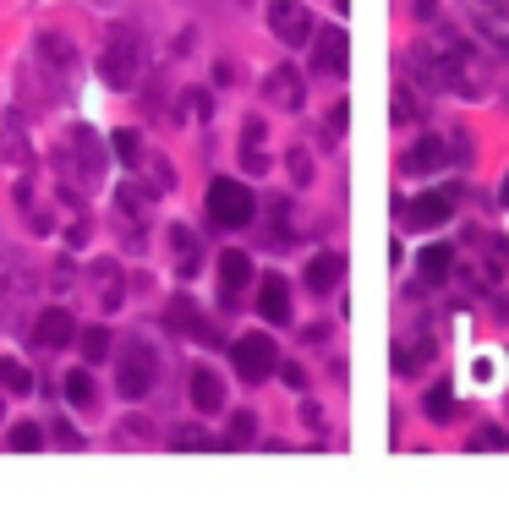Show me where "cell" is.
Returning <instances> with one entry per match:
<instances>
[{
	"label": "cell",
	"instance_id": "4dcf8cb0",
	"mask_svg": "<svg viewBox=\"0 0 509 514\" xmlns=\"http://www.w3.org/2000/svg\"><path fill=\"white\" fill-rule=\"evenodd\" d=\"M395 121H400V126H411V121H416V93H411L406 83L395 88Z\"/></svg>",
	"mask_w": 509,
	"mask_h": 514
},
{
	"label": "cell",
	"instance_id": "7402d4cb",
	"mask_svg": "<svg viewBox=\"0 0 509 514\" xmlns=\"http://www.w3.org/2000/svg\"><path fill=\"white\" fill-rule=\"evenodd\" d=\"M422 411H427V422H449V416H455V389H449V383H433Z\"/></svg>",
	"mask_w": 509,
	"mask_h": 514
},
{
	"label": "cell",
	"instance_id": "5b68a950",
	"mask_svg": "<svg viewBox=\"0 0 509 514\" xmlns=\"http://www.w3.org/2000/svg\"><path fill=\"white\" fill-rule=\"evenodd\" d=\"M230 356H236V372L247 383H263L274 372V361H280V350H274L269 334H241V340L230 345Z\"/></svg>",
	"mask_w": 509,
	"mask_h": 514
},
{
	"label": "cell",
	"instance_id": "44dd1931",
	"mask_svg": "<svg viewBox=\"0 0 509 514\" xmlns=\"http://www.w3.org/2000/svg\"><path fill=\"white\" fill-rule=\"evenodd\" d=\"M170 329H176V334H192V340H208V329L198 323V307H192L187 296L170 301Z\"/></svg>",
	"mask_w": 509,
	"mask_h": 514
},
{
	"label": "cell",
	"instance_id": "484cf974",
	"mask_svg": "<svg viewBox=\"0 0 509 514\" xmlns=\"http://www.w3.org/2000/svg\"><path fill=\"white\" fill-rule=\"evenodd\" d=\"M66 400H72V405H94V378H88L83 367L66 372Z\"/></svg>",
	"mask_w": 509,
	"mask_h": 514
},
{
	"label": "cell",
	"instance_id": "74e56055",
	"mask_svg": "<svg viewBox=\"0 0 509 514\" xmlns=\"http://www.w3.org/2000/svg\"><path fill=\"white\" fill-rule=\"evenodd\" d=\"M334 6H340V11H345V6H351V0H334Z\"/></svg>",
	"mask_w": 509,
	"mask_h": 514
},
{
	"label": "cell",
	"instance_id": "8fae6325",
	"mask_svg": "<svg viewBox=\"0 0 509 514\" xmlns=\"http://www.w3.org/2000/svg\"><path fill=\"white\" fill-rule=\"evenodd\" d=\"M455 143H460V137H422V143H416V148H406V159H400V165H406V175L438 170V165H444L449 154H455Z\"/></svg>",
	"mask_w": 509,
	"mask_h": 514
},
{
	"label": "cell",
	"instance_id": "2e32d148",
	"mask_svg": "<svg viewBox=\"0 0 509 514\" xmlns=\"http://www.w3.org/2000/svg\"><path fill=\"white\" fill-rule=\"evenodd\" d=\"M66 148L77 154V165H83L88 181H99V170H104V148H99V137L88 132V126H77V132L66 137Z\"/></svg>",
	"mask_w": 509,
	"mask_h": 514
},
{
	"label": "cell",
	"instance_id": "f1b7e54d",
	"mask_svg": "<svg viewBox=\"0 0 509 514\" xmlns=\"http://www.w3.org/2000/svg\"><path fill=\"white\" fill-rule=\"evenodd\" d=\"M176 449H219V443L208 438V427H176Z\"/></svg>",
	"mask_w": 509,
	"mask_h": 514
},
{
	"label": "cell",
	"instance_id": "ac0fdd59",
	"mask_svg": "<svg viewBox=\"0 0 509 514\" xmlns=\"http://www.w3.org/2000/svg\"><path fill=\"white\" fill-rule=\"evenodd\" d=\"M241 165H247L252 175L269 170V154H263V121H258V115H252V121L241 126Z\"/></svg>",
	"mask_w": 509,
	"mask_h": 514
},
{
	"label": "cell",
	"instance_id": "d4e9b609",
	"mask_svg": "<svg viewBox=\"0 0 509 514\" xmlns=\"http://www.w3.org/2000/svg\"><path fill=\"white\" fill-rule=\"evenodd\" d=\"M252 438H258V422H252L247 411H236V416H230V432H225V443H230V449H247Z\"/></svg>",
	"mask_w": 509,
	"mask_h": 514
},
{
	"label": "cell",
	"instance_id": "9a60e30c",
	"mask_svg": "<svg viewBox=\"0 0 509 514\" xmlns=\"http://www.w3.org/2000/svg\"><path fill=\"white\" fill-rule=\"evenodd\" d=\"M192 405H198L203 416L225 411V383H219V372H208V367L192 372Z\"/></svg>",
	"mask_w": 509,
	"mask_h": 514
},
{
	"label": "cell",
	"instance_id": "836d02e7",
	"mask_svg": "<svg viewBox=\"0 0 509 514\" xmlns=\"http://www.w3.org/2000/svg\"><path fill=\"white\" fill-rule=\"evenodd\" d=\"M88 236H94V230H88V219H83V214H77V219H72V230H66V241H72V247H83V241H88Z\"/></svg>",
	"mask_w": 509,
	"mask_h": 514
},
{
	"label": "cell",
	"instance_id": "1f68e13d",
	"mask_svg": "<svg viewBox=\"0 0 509 514\" xmlns=\"http://www.w3.org/2000/svg\"><path fill=\"white\" fill-rule=\"evenodd\" d=\"M471 443H477V449H504V443H509V432H504V427H482Z\"/></svg>",
	"mask_w": 509,
	"mask_h": 514
},
{
	"label": "cell",
	"instance_id": "cb8c5ba5",
	"mask_svg": "<svg viewBox=\"0 0 509 514\" xmlns=\"http://www.w3.org/2000/svg\"><path fill=\"white\" fill-rule=\"evenodd\" d=\"M110 148H115V159H126V165H137V159H143V137H137L132 126H121V132L110 137Z\"/></svg>",
	"mask_w": 509,
	"mask_h": 514
},
{
	"label": "cell",
	"instance_id": "8992f818",
	"mask_svg": "<svg viewBox=\"0 0 509 514\" xmlns=\"http://www.w3.org/2000/svg\"><path fill=\"white\" fill-rule=\"evenodd\" d=\"M269 28L280 44H307L312 39V11L302 6V0H269Z\"/></svg>",
	"mask_w": 509,
	"mask_h": 514
},
{
	"label": "cell",
	"instance_id": "ba28073f",
	"mask_svg": "<svg viewBox=\"0 0 509 514\" xmlns=\"http://www.w3.org/2000/svg\"><path fill=\"white\" fill-rule=\"evenodd\" d=\"M263 99L274 104V110H302L307 104V83L296 66H274L269 77H263Z\"/></svg>",
	"mask_w": 509,
	"mask_h": 514
},
{
	"label": "cell",
	"instance_id": "9c48e42d",
	"mask_svg": "<svg viewBox=\"0 0 509 514\" xmlns=\"http://www.w3.org/2000/svg\"><path fill=\"white\" fill-rule=\"evenodd\" d=\"M39 61H44V72H50L55 88H72L77 61H72V44H66L61 33H44V39H39Z\"/></svg>",
	"mask_w": 509,
	"mask_h": 514
},
{
	"label": "cell",
	"instance_id": "603a6c76",
	"mask_svg": "<svg viewBox=\"0 0 509 514\" xmlns=\"http://www.w3.org/2000/svg\"><path fill=\"white\" fill-rule=\"evenodd\" d=\"M0 389H6V394H33V372L22 367V361L0 356Z\"/></svg>",
	"mask_w": 509,
	"mask_h": 514
},
{
	"label": "cell",
	"instance_id": "3957f363",
	"mask_svg": "<svg viewBox=\"0 0 509 514\" xmlns=\"http://www.w3.org/2000/svg\"><path fill=\"white\" fill-rule=\"evenodd\" d=\"M252 186H241V181H230V175H219L214 186H208V219L214 225H225V230H241L252 219Z\"/></svg>",
	"mask_w": 509,
	"mask_h": 514
},
{
	"label": "cell",
	"instance_id": "8d00e7d4",
	"mask_svg": "<svg viewBox=\"0 0 509 514\" xmlns=\"http://www.w3.org/2000/svg\"><path fill=\"white\" fill-rule=\"evenodd\" d=\"M477 6H509V0H477Z\"/></svg>",
	"mask_w": 509,
	"mask_h": 514
},
{
	"label": "cell",
	"instance_id": "f546056e",
	"mask_svg": "<svg viewBox=\"0 0 509 514\" xmlns=\"http://www.w3.org/2000/svg\"><path fill=\"white\" fill-rule=\"evenodd\" d=\"M39 443H44V432L33 427V422H17V427H11V449L28 454V449H39Z\"/></svg>",
	"mask_w": 509,
	"mask_h": 514
},
{
	"label": "cell",
	"instance_id": "7a4b0ae2",
	"mask_svg": "<svg viewBox=\"0 0 509 514\" xmlns=\"http://www.w3.org/2000/svg\"><path fill=\"white\" fill-rule=\"evenodd\" d=\"M99 77L110 88H132L137 83V33L126 22H115L104 33V55H99Z\"/></svg>",
	"mask_w": 509,
	"mask_h": 514
},
{
	"label": "cell",
	"instance_id": "6da1fadb",
	"mask_svg": "<svg viewBox=\"0 0 509 514\" xmlns=\"http://www.w3.org/2000/svg\"><path fill=\"white\" fill-rule=\"evenodd\" d=\"M416 61L427 66V83H438V88H455V93H466V99H482L493 83V72H488V55L477 50V44L466 39V33H438L427 50H416Z\"/></svg>",
	"mask_w": 509,
	"mask_h": 514
},
{
	"label": "cell",
	"instance_id": "30bf717a",
	"mask_svg": "<svg viewBox=\"0 0 509 514\" xmlns=\"http://www.w3.org/2000/svg\"><path fill=\"white\" fill-rule=\"evenodd\" d=\"M72 334H77V323H72V312H66V307L39 312V323H33V345H44V350L72 345Z\"/></svg>",
	"mask_w": 509,
	"mask_h": 514
},
{
	"label": "cell",
	"instance_id": "e575fe53",
	"mask_svg": "<svg viewBox=\"0 0 509 514\" xmlns=\"http://www.w3.org/2000/svg\"><path fill=\"white\" fill-rule=\"evenodd\" d=\"M291 175L307 186V175H312V159H307V154H291Z\"/></svg>",
	"mask_w": 509,
	"mask_h": 514
},
{
	"label": "cell",
	"instance_id": "83f0119b",
	"mask_svg": "<svg viewBox=\"0 0 509 514\" xmlns=\"http://www.w3.org/2000/svg\"><path fill=\"white\" fill-rule=\"evenodd\" d=\"M77 345H83V361H104L110 356V329H83Z\"/></svg>",
	"mask_w": 509,
	"mask_h": 514
},
{
	"label": "cell",
	"instance_id": "e0dca14e",
	"mask_svg": "<svg viewBox=\"0 0 509 514\" xmlns=\"http://www.w3.org/2000/svg\"><path fill=\"white\" fill-rule=\"evenodd\" d=\"M340 274H345V257H340V252H318V257L307 263V285L318 290V296H329V290L340 285Z\"/></svg>",
	"mask_w": 509,
	"mask_h": 514
},
{
	"label": "cell",
	"instance_id": "277c9868",
	"mask_svg": "<svg viewBox=\"0 0 509 514\" xmlns=\"http://www.w3.org/2000/svg\"><path fill=\"white\" fill-rule=\"evenodd\" d=\"M154 372H159L154 350H148L143 340L126 345L121 361H115V394H121V400H143V394L154 389Z\"/></svg>",
	"mask_w": 509,
	"mask_h": 514
},
{
	"label": "cell",
	"instance_id": "4316f807",
	"mask_svg": "<svg viewBox=\"0 0 509 514\" xmlns=\"http://www.w3.org/2000/svg\"><path fill=\"white\" fill-rule=\"evenodd\" d=\"M181 99H187V104H181V115H187V121H192V126H198V121H208V115H214V99H208V93H203V88H192V93H181Z\"/></svg>",
	"mask_w": 509,
	"mask_h": 514
},
{
	"label": "cell",
	"instance_id": "5bb4252c",
	"mask_svg": "<svg viewBox=\"0 0 509 514\" xmlns=\"http://www.w3.org/2000/svg\"><path fill=\"white\" fill-rule=\"evenodd\" d=\"M247 274H252V257L241 252V247L219 252V279H225V307H236V296H241V285H247Z\"/></svg>",
	"mask_w": 509,
	"mask_h": 514
},
{
	"label": "cell",
	"instance_id": "d6a6232c",
	"mask_svg": "<svg viewBox=\"0 0 509 514\" xmlns=\"http://www.w3.org/2000/svg\"><path fill=\"white\" fill-rule=\"evenodd\" d=\"M50 432H55V438H61V443H66V449H83V432H77L72 422H55Z\"/></svg>",
	"mask_w": 509,
	"mask_h": 514
},
{
	"label": "cell",
	"instance_id": "d590c367",
	"mask_svg": "<svg viewBox=\"0 0 509 514\" xmlns=\"http://www.w3.org/2000/svg\"><path fill=\"white\" fill-rule=\"evenodd\" d=\"M499 203L509 208V175H504V181H499Z\"/></svg>",
	"mask_w": 509,
	"mask_h": 514
},
{
	"label": "cell",
	"instance_id": "7c38bea8",
	"mask_svg": "<svg viewBox=\"0 0 509 514\" xmlns=\"http://www.w3.org/2000/svg\"><path fill=\"white\" fill-rule=\"evenodd\" d=\"M258 312L269 323H291V285H285V274H269L258 285Z\"/></svg>",
	"mask_w": 509,
	"mask_h": 514
},
{
	"label": "cell",
	"instance_id": "d6986e66",
	"mask_svg": "<svg viewBox=\"0 0 509 514\" xmlns=\"http://www.w3.org/2000/svg\"><path fill=\"white\" fill-rule=\"evenodd\" d=\"M449 268H455V247H444V241H438V247H422V257H416V274L422 279H449Z\"/></svg>",
	"mask_w": 509,
	"mask_h": 514
},
{
	"label": "cell",
	"instance_id": "52a82bcc",
	"mask_svg": "<svg viewBox=\"0 0 509 514\" xmlns=\"http://www.w3.org/2000/svg\"><path fill=\"white\" fill-rule=\"evenodd\" d=\"M345 50H351L345 28H318L312 33V72L318 77H345Z\"/></svg>",
	"mask_w": 509,
	"mask_h": 514
},
{
	"label": "cell",
	"instance_id": "4fadbf2b",
	"mask_svg": "<svg viewBox=\"0 0 509 514\" xmlns=\"http://www.w3.org/2000/svg\"><path fill=\"white\" fill-rule=\"evenodd\" d=\"M406 214H411L416 230H433V225H444V219L455 214V197H449V192H422V197L406 208Z\"/></svg>",
	"mask_w": 509,
	"mask_h": 514
},
{
	"label": "cell",
	"instance_id": "ffe728a7",
	"mask_svg": "<svg viewBox=\"0 0 509 514\" xmlns=\"http://www.w3.org/2000/svg\"><path fill=\"white\" fill-rule=\"evenodd\" d=\"M170 247H176V274H198V236L187 225H170Z\"/></svg>",
	"mask_w": 509,
	"mask_h": 514
}]
</instances>
